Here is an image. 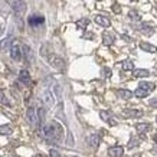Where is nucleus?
Instances as JSON below:
<instances>
[{
	"label": "nucleus",
	"instance_id": "obj_1",
	"mask_svg": "<svg viewBox=\"0 0 157 157\" xmlns=\"http://www.w3.org/2000/svg\"><path fill=\"white\" fill-rule=\"evenodd\" d=\"M40 134L52 143H61L63 140V127L58 121H51L49 124H43L40 127Z\"/></svg>",
	"mask_w": 157,
	"mask_h": 157
},
{
	"label": "nucleus",
	"instance_id": "obj_2",
	"mask_svg": "<svg viewBox=\"0 0 157 157\" xmlns=\"http://www.w3.org/2000/svg\"><path fill=\"white\" fill-rule=\"evenodd\" d=\"M9 5H10V7L13 9L14 16H16V20L19 22L20 28H22V17L25 16L26 9H28L26 3H25L23 0H9Z\"/></svg>",
	"mask_w": 157,
	"mask_h": 157
},
{
	"label": "nucleus",
	"instance_id": "obj_3",
	"mask_svg": "<svg viewBox=\"0 0 157 157\" xmlns=\"http://www.w3.org/2000/svg\"><path fill=\"white\" fill-rule=\"evenodd\" d=\"M42 101H43V104L46 105L48 108H52L53 104H55V97H53L52 94V91L51 90H45L42 92Z\"/></svg>",
	"mask_w": 157,
	"mask_h": 157
},
{
	"label": "nucleus",
	"instance_id": "obj_4",
	"mask_svg": "<svg viewBox=\"0 0 157 157\" xmlns=\"http://www.w3.org/2000/svg\"><path fill=\"white\" fill-rule=\"evenodd\" d=\"M43 22H45V17H43L42 14H30L28 19L29 26H32V28L40 26V25H43Z\"/></svg>",
	"mask_w": 157,
	"mask_h": 157
},
{
	"label": "nucleus",
	"instance_id": "obj_5",
	"mask_svg": "<svg viewBox=\"0 0 157 157\" xmlns=\"http://www.w3.org/2000/svg\"><path fill=\"white\" fill-rule=\"evenodd\" d=\"M49 63H51V67L56 68V69H63V67H65V62H63V59L59 56H56V55H51V56L48 58Z\"/></svg>",
	"mask_w": 157,
	"mask_h": 157
},
{
	"label": "nucleus",
	"instance_id": "obj_6",
	"mask_svg": "<svg viewBox=\"0 0 157 157\" xmlns=\"http://www.w3.org/2000/svg\"><path fill=\"white\" fill-rule=\"evenodd\" d=\"M10 56H12L13 61H17V62L22 59V48H20L17 43L10 45Z\"/></svg>",
	"mask_w": 157,
	"mask_h": 157
},
{
	"label": "nucleus",
	"instance_id": "obj_7",
	"mask_svg": "<svg viewBox=\"0 0 157 157\" xmlns=\"http://www.w3.org/2000/svg\"><path fill=\"white\" fill-rule=\"evenodd\" d=\"M100 117L102 121H105V123H108L111 127H114V125H117L118 124V121L113 117V115L109 114L108 111H105V109H102V111H100Z\"/></svg>",
	"mask_w": 157,
	"mask_h": 157
},
{
	"label": "nucleus",
	"instance_id": "obj_8",
	"mask_svg": "<svg viewBox=\"0 0 157 157\" xmlns=\"http://www.w3.org/2000/svg\"><path fill=\"white\" fill-rule=\"evenodd\" d=\"M26 120H28V123L30 124L32 127H35V125L38 124V114H36V109H35L33 107L28 108V113H26Z\"/></svg>",
	"mask_w": 157,
	"mask_h": 157
},
{
	"label": "nucleus",
	"instance_id": "obj_9",
	"mask_svg": "<svg viewBox=\"0 0 157 157\" xmlns=\"http://www.w3.org/2000/svg\"><path fill=\"white\" fill-rule=\"evenodd\" d=\"M86 141H88L91 148H98V146L101 144V137L98 134H91L90 137L86 138Z\"/></svg>",
	"mask_w": 157,
	"mask_h": 157
},
{
	"label": "nucleus",
	"instance_id": "obj_10",
	"mask_svg": "<svg viewBox=\"0 0 157 157\" xmlns=\"http://www.w3.org/2000/svg\"><path fill=\"white\" fill-rule=\"evenodd\" d=\"M94 20H95L97 25H100L102 28H109V26H111V20H109L108 17L102 16V14H97L95 17H94Z\"/></svg>",
	"mask_w": 157,
	"mask_h": 157
},
{
	"label": "nucleus",
	"instance_id": "obj_11",
	"mask_svg": "<svg viewBox=\"0 0 157 157\" xmlns=\"http://www.w3.org/2000/svg\"><path fill=\"white\" fill-rule=\"evenodd\" d=\"M102 42H104L105 46H111V45L115 42L114 33H111V32H104V33H102Z\"/></svg>",
	"mask_w": 157,
	"mask_h": 157
},
{
	"label": "nucleus",
	"instance_id": "obj_12",
	"mask_svg": "<svg viewBox=\"0 0 157 157\" xmlns=\"http://www.w3.org/2000/svg\"><path fill=\"white\" fill-rule=\"evenodd\" d=\"M19 81L25 85H29L30 84V74H29L28 69H22L19 72Z\"/></svg>",
	"mask_w": 157,
	"mask_h": 157
},
{
	"label": "nucleus",
	"instance_id": "obj_13",
	"mask_svg": "<svg viewBox=\"0 0 157 157\" xmlns=\"http://www.w3.org/2000/svg\"><path fill=\"white\" fill-rule=\"evenodd\" d=\"M108 154L113 157H121L124 154V148L120 147V146H114V147L108 148Z\"/></svg>",
	"mask_w": 157,
	"mask_h": 157
},
{
	"label": "nucleus",
	"instance_id": "obj_14",
	"mask_svg": "<svg viewBox=\"0 0 157 157\" xmlns=\"http://www.w3.org/2000/svg\"><path fill=\"white\" fill-rule=\"evenodd\" d=\"M140 48L148 53H156L157 52V46H154V45H151V43H148V42H141L140 43Z\"/></svg>",
	"mask_w": 157,
	"mask_h": 157
},
{
	"label": "nucleus",
	"instance_id": "obj_15",
	"mask_svg": "<svg viewBox=\"0 0 157 157\" xmlns=\"http://www.w3.org/2000/svg\"><path fill=\"white\" fill-rule=\"evenodd\" d=\"M12 42H13V36H12V35H9L7 38H5L2 42H0V49H2V51H5V49L10 48Z\"/></svg>",
	"mask_w": 157,
	"mask_h": 157
},
{
	"label": "nucleus",
	"instance_id": "obj_16",
	"mask_svg": "<svg viewBox=\"0 0 157 157\" xmlns=\"http://www.w3.org/2000/svg\"><path fill=\"white\" fill-rule=\"evenodd\" d=\"M117 95L120 97V98H123V100H130V98H133V92L128 90H118L117 91Z\"/></svg>",
	"mask_w": 157,
	"mask_h": 157
},
{
	"label": "nucleus",
	"instance_id": "obj_17",
	"mask_svg": "<svg viewBox=\"0 0 157 157\" xmlns=\"http://www.w3.org/2000/svg\"><path fill=\"white\" fill-rule=\"evenodd\" d=\"M136 130H137L138 133H141V134H146L150 131V124L147 123H138L137 125H136Z\"/></svg>",
	"mask_w": 157,
	"mask_h": 157
},
{
	"label": "nucleus",
	"instance_id": "obj_18",
	"mask_svg": "<svg viewBox=\"0 0 157 157\" xmlns=\"http://www.w3.org/2000/svg\"><path fill=\"white\" fill-rule=\"evenodd\" d=\"M22 51H23V55L25 58L28 59V62H32V59H33V53H32V49L29 48L28 45H25V46H22Z\"/></svg>",
	"mask_w": 157,
	"mask_h": 157
},
{
	"label": "nucleus",
	"instance_id": "obj_19",
	"mask_svg": "<svg viewBox=\"0 0 157 157\" xmlns=\"http://www.w3.org/2000/svg\"><path fill=\"white\" fill-rule=\"evenodd\" d=\"M133 75L136 78H147L150 75V72L147 69H133Z\"/></svg>",
	"mask_w": 157,
	"mask_h": 157
},
{
	"label": "nucleus",
	"instance_id": "obj_20",
	"mask_svg": "<svg viewBox=\"0 0 157 157\" xmlns=\"http://www.w3.org/2000/svg\"><path fill=\"white\" fill-rule=\"evenodd\" d=\"M36 114H38V124L42 127L43 124H45V108L40 107V108L36 111Z\"/></svg>",
	"mask_w": 157,
	"mask_h": 157
},
{
	"label": "nucleus",
	"instance_id": "obj_21",
	"mask_svg": "<svg viewBox=\"0 0 157 157\" xmlns=\"http://www.w3.org/2000/svg\"><path fill=\"white\" fill-rule=\"evenodd\" d=\"M138 86L143 88V90H146V91H148V92H151V91L156 88V84H154V82H140Z\"/></svg>",
	"mask_w": 157,
	"mask_h": 157
},
{
	"label": "nucleus",
	"instance_id": "obj_22",
	"mask_svg": "<svg viewBox=\"0 0 157 157\" xmlns=\"http://www.w3.org/2000/svg\"><path fill=\"white\" fill-rule=\"evenodd\" d=\"M121 68H123V71H133L134 69V62L130 61V59H125V61L121 63Z\"/></svg>",
	"mask_w": 157,
	"mask_h": 157
},
{
	"label": "nucleus",
	"instance_id": "obj_23",
	"mask_svg": "<svg viewBox=\"0 0 157 157\" xmlns=\"http://www.w3.org/2000/svg\"><path fill=\"white\" fill-rule=\"evenodd\" d=\"M148 94H150V92H148V91L143 90V88H140V86H138L137 90L134 91V95L137 97V98H146V97H147Z\"/></svg>",
	"mask_w": 157,
	"mask_h": 157
},
{
	"label": "nucleus",
	"instance_id": "obj_24",
	"mask_svg": "<svg viewBox=\"0 0 157 157\" xmlns=\"http://www.w3.org/2000/svg\"><path fill=\"white\" fill-rule=\"evenodd\" d=\"M124 114L128 115V117H141V115H143V111H138V109H125Z\"/></svg>",
	"mask_w": 157,
	"mask_h": 157
},
{
	"label": "nucleus",
	"instance_id": "obj_25",
	"mask_svg": "<svg viewBox=\"0 0 157 157\" xmlns=\"http://www.w3.org/2000/svg\"><path fill=\"white\" fill-rule=\"evenodd\" d=\"M13 130L10 125H0V136H10Z\"/></svg>",
	"mask_w": 157,
	"mask_h": 157
},
{
	"label": "nucleus",
	"instance_id": "obj_26",
	"mask_svg": "<svg viewBox=\"0 0 157 157\" xmlns=\"http://www.w3.org/2000/svg\"><path fill=\"white\" fill-rule=\"evenodd\" d=\"M88 25H90V20L86 19V17L76 20V28H78V29H86V26H88Z\"/></svg>",
	"mask_w": 157,
	"mask_h": 157
},
{
	"label": "nucleus",
	"instance_id": "obj_27",
	"mask_svg": "<svg viewBox=\"0 0 157 157\" xmlns=\"http://www.w3.org/2000/svg\"><path fill=\"white\" fill-rule=\"evenodd\" d=\"M140 32H143L144 35H151L154 32V29L151 26H148V25H143L141 28H140Z\"/></svg>",
	"mask_w": 157,
	"mask_h": 157
},
{
	"label": "nucleus",
	"instance_id": "obj_28",
	"mask_svg": "<svg viewBox=\"0 0 157 157\" xmlns=\"http://www.w3.org/2000/svg\"><path fill=\"white\" fill-rule=\"evenodd\" d=\"M128 17L131 20H134V22H140V20H141V16H140V14H138L136 10H131V12H130V13H128Z\"/></svg>",
	"mask_w": 157,
	"mask_h": 157
},
{
	"label": "nucleus",
	"instance_id": "obj_29",
	"mask_svg": "<svg viewBox=\"0 0 157 157\" xmlns=\"http://www.w3.org/2000/svg\"><path fill=\"white\" fill-rule=\"evenodd\" d=\"M138 146H140V141H138L136 137L131 138L128 141V148H136V147H138Z\"/></svg>",
	"mask_w": 157,
	"mask_h": 157
},
{
	"label": "nucleus",
	"instance_id": "obj_30",
	"mask_svg": "<svg viewBox=\"0 0 157 157\" xmlns=\"http://www.w3.org/2000/svg\"><path fill=\"white\" fill-rule=\"evenodd\" d=\"M0 102L2 104H5V105H10V102H9V100L6 98V95H5V92L0 90Z\"/></svg>",
	"mask_w": 157,
	"mask_h": 157
},
{
	"label": "nucleus",
	"instance_id": "obj_31",
	"mask_svg": "<svg viewBox=\"0 0 157 157\" xmlns=\"http://www.w3.org/2000/svg\"><path fill=\"white\" fill-rule=\"evenodd\" d=\"M53 91H55V95H56V98L58 100H61V86L58 85V84H55V85H53Z\"/></svg>",
	"mask_w": 157,
	"mask_h": 157
},
{
	"label": "nucleus",
	"instance_id": "obj_32",
	"mask_svg": "<svg viewBox=\"0 0 157 157\" xmlns=\"http://www.w3.org/2000/svg\"><path fill=\"white\" fill-rule=\"evenodd\" d=\"M67 147H74V138H72V134L68 133V140H67Z\"/></svg>",
	"mask_w": 157,
	"mask_h": 157
},
{
	"label": "nucleus",
	"instance_id": "obj_33",
	"mask_svg": "<svg viewBox=\"0 0 157 157\" xmlns=\"http://www.w3.org/2000/svg\"><path fill=\"white\" fill-rule=\"evenodd\" d=\"M49 154H51V157H61V153L58 151V150H55V148H51Z\"/></svg>",
	"mask_w": 157,
	"mask_h": 157
},
{
	"label": "nucleus",
	"instance_id": "obj_34",
	"mask_svg": "<svg viewBox=\"0 0 157 157\" xmlns=\"http://www.w3.org/2000/svg\"><path fill=\"white\" fill-rule=\"evenodd\" d=\"M102 74H104L105 78H109L113 72H111V69H109V68H104V69H102Z\"/></svg>",
	"mask_w": 157,
	"mask_h": 157
},
{
	"label": "nucleus",
	"instance_id": "obj_35",
	"mask_svg": "<svg viewBox=\"0 0 157 157\" xmlns=\"http://www.w3.org/2000/svg\"><path fill=\"white\" fill-rule=\"evenodd\" d=\"M113 10H114L115 13H120V12H121V7H120L118 3H114V6H113Z\"/></svg>",
	"mask_w": 157,
	"mask_h": 157
},
{
	"label": "nucleus",
	"instance_id": "obj_36",
	"mask_svg": "<svg viewBox=\"0 0 157 157\" xmlns=\"http://www.w3.org/2000/svg\"><path fill=\"white\" fill-rule=\"evenodd\" d=\"M150 105L151 107H157V100H151L150 101Z\"/></svg>",
	"mask_w": 157,
	"mask_h": 157
},
{
	"label": "nucleus",
	"instance_id": "obj_37",
	"mask_svg": "<svg viewBox=\"0 0 157 157\" xmlns=\"http://www.w3.org/2000/svg\"><path fill=\"white\" fill-rule=\"evenodd\" d=\"M84 38H88V39H92V33H86Z\"/></svg>",
	"mask_w": 157,
	"mask_h": 157
},
{
	"label": "nucleus",
	"instance_id": "obj_38",
	"mask_svg": "<svg viewBox=\"0 0 157 157\" xmlns=\"http://www.w3.org/2000/svg\"><path fill=\"white\" fill-rule=\"evenodd\" d=\"M153 140H154V143L157 144V134H154V136H153Z\"/></svg>",
	"mask_w": 157,
	"mask_h": 157
},
{
	"label": "nucleus",
	"instance_id": "obj_39",
	"mask_svg": "<svg viewBox=\"0 0 157 157\" xmlns=\"http://www.w3.org/2000/svg\"><path fill=\"white\" fill-rule=\"evenodd\" d=\"M33 157H45V156H43V154H40V153H39V154H35Z\"/></svg>",
	"mask_w": 157,
	"mask_h": 157
},
{
	"label": "nucleus",
	"instance_id": "obj_40",
	"mask_svg": "<svg viewBox=\"0 0 157 157\" xmlns=\"http://www.w3.org/2000/svg\"><path fill=\"white\" fill-rule=\"evenodd\" d=\"M153 151H154V153H157V147H154V150H153Z\"/></svg>",
	"mask_w": 157,
	"mask_h": 157
},
{
	"label": "nucleus",
	"instance_id": "obj_41",
	"mask_svg": "<svg viewBox=\"0 0 157 157\" xmlns=\"http://www.w3.org/2000/svg\"><path fill=\"white\" fill-rule=\"evenodd\" d=\"M69 157H78V156H69Z\"/></svg>",
	"mask_w": 157,
	"mask_h": 157
},
{
	"label": "nucleus",
	"instance_id": "obj_42",
	"mask_svg": "<svg viewBox=\"0 0 157 157\" xmlns=\"http://www.w3.org/2000/svg\"><path fill=\"white\" fill-rule=\"evenodd\" d=\"M156 123H157V117H156Z\"/></svg>",
	"mask_w": 157,
	"mask_h": 157
}]
</instances>
